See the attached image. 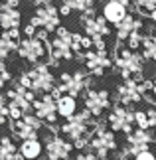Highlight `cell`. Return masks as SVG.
Returning <instances> with one entry per match:
<instances>
[{"mask_svg": "<svg viewBox=\"0 0 156 160\" xmlns=\"http://www.w3.org/2000/svg\"><path fill=\"white\" fill-rule=\"evenodd\" d=\"M95 122H97L95 117L87 109H83L77 115H73L71 119L63 121V125L58 128V134H61L65 140H69L77 150H85V148H89Z\"/></svg>", "mask_w": 156, "mask_h": 160, "instance_id": "1", "label": "cell"}, {"mask_svg": "<svg viewBox=\"0 0 156 160\" xmlns=\"http://www.w3.org/2000/svg\"><path fill=\"white\" fill-rule=\"evenodd\" d=\"M18 83H20L22 87L34 91V93H42V95L52 93V91L58 87L55 77H53L52 69H49V63H40V65L32 67L30 71L22 73L20 79H18Z\"/></svg>", "mask_w": 156, "mask_h": 160, "instance_id": "2", "label": "cell"}, {"mask_svg": "<svg viewBox=\"0 0 156 160\" xmlns=\"http://www.w3.org/2000/svg\"><path fill=\"white\" fill-rule=\"evenodd\" d=\"M115 65L121 69L124 79H134V81H144L142 79V65H144V58L127 46H118L115 52Z\"/></svg>", "mask_w": 156, "mask_h": 160, "instance_id": "3", "label": "cell"}, {"mask_svg": "<svg viewBox=\"0 0 156 160\" xmlns=\"http://www.w3.org/2000/svg\"><path fill=\"white\" fill-rule=\"evenodd\" d=\"M89 150L95 154L99 160H107L109 154L113 150H117V138L115 132L107 128V125L101 121L95 122V128H93V137L89 142Z\"/></svg>", "mask_w": 156, "mask_h": 160, "instance_id": "4", "label": "cell"}, {"mask_svg": "<svg viewBox=\"0 0 156 160\" xmlns=\"http://www.w3.org/2000/svg\"><path fill=\"white\" fill-rule=\"evenodd\" d=\"M73 52V32L67 28H59L55 32V38L49 42V67H58L59 59H71Z\"/></svg>", "mask_w": 156, "mask_h": 160, "instance_id": "5", "label": "cell"}, {"mask_svg": "<svg viewBox=\"0 0 156 160\" xmlns=\"http://www.w3.org/2000/svg\"><path fill=\"white\" fill-rule=\"evenodd\" d=\"M152 85L154 81H134V79H124L123 85H118V103L124 107H130V105H136V103L142 101V95L152 91Z\"/></svg>", "mask_w": 156, "mask_h": 160, "instance_id": "6", "label": "cell"}, {"mask_svg": "<svg viewBox=\"0 0 156 160\" xmlns=\"http://www.w3.org/2000/svg\"><path fill=\"white\" fill-rule=\"evenodd\" d=\"M30 24L36 26V28L46 30V32H53V30L58 32L61 28L59 26V10L55 8L49 0H42L38 4V8H36L34 18L30 20Z\"/></svg>", "mask_w": 156, "mask_h": 160, "instance_id": "7", "label": "cell"}, {"mask_svg": "<svg viewBox=\"0 0 156 160\" xmlns=\"http://www.w3.org/2000/svg\"><path fill=\"white\" fill-rule=\"evenodd\" d=\"M83 22V28L89 38H93V44H95V50L103 52L105 50V36H109V22L105 20L103 16H97V14H85L81 18Z\"/></svg>", "mask_w": 156, "mask_h": 160, "instance_id": "8", "label": "cell"}, {"mask_svg": "<svg viewBox=\"0 0 156 160\" xmlns=\"http://www.w3.org/2000/svg\"><path fill=\"white\" fill-rule=\"evenodd\" d=\"M107 125L111 127L113 132H124L128 137L134 131V111H130L124 105H117L111 109V113L107 115Z\"/></svg>", "mask_w": 156, "mask_h": 160, "instance_id": "9", "label": "cell"}, {"mask_svg": "<svg viewBox=\"0 0 156 160\" xmlns=\"http://www.w3.org/2000/svg\"><path fill=\"white\" fill-rule=\"evenodd\" d=\"M89 85V77H87L85 71H63L59 75V85L58 87L63 91L65 95H71V97H77L79 93H83Z\"/></svg>", "mask_w": 156, "mask_h": 160, "instance_id": "10", "label": "cell"}, {"mask_svg": "<svg viewBox=\"0 0 156 160\" xmlns=\"http://www.w3.org/2000/svg\"><path fill=\"white\" fill-rule=\"evenodd\" d=\"M18 53H20L22 59L30 61V63H38L42 58L49 55V42L40 40L38 36L36 38H24L20 48H18Z\"/></svg>", "mask_w": 156, "mask_h": 160, "instance_id": "11", "label": "cell"}, {"mask_svg": "<svg viewBox=\"0 0 156 160\" xmlns=\"http://www.w3.org/2000/svg\"><path fill=\"white\" fill-rule=\"evenodd\" d=\"M34 115L38 117L42 122L53 127L55 122H58V117H59V113H58V99H55L52 93L42 95L40 99L34 101Z\"/></svg>", "mask_w": 156, "mask_h": 160, "instance_id": "12", "label": "cell"}, {"mask_svg": "<svg viewBox=\"0 0 156 160\" xmlns=\"http://www.w3.org/2000/svg\"><path fill=\"white\" fill-rule=\"evenodd\" d=\"M154 140L156 138H154V134L150 131L134 128V131L127 137V146H124L123 154H127L130 158V156H136V154H140V152H144V150H150L148 146H150Z\"/></svg>", "mask_w": 156, "mask_h": 160, "instance_id": "13", "label": "cell"}, {"mask_svg": "<svg viewBox=\"0 0 156 160\" xmlns=\"http://www.w3.org/2000/svg\"><path fill=\"white\" fill-rule=\"evenodd\" d=\"M43 122L38 119L36 115L28 113L24 115L20 121H14L12 122V134L16 138H22V140H30V138H38V132L42 128Z\"/></svg>", "mask_w": 156, "mask_h": 160, "instance_id": "14", "label": "cell"}, {"mask_svg": "<svg viewBox=\"0 0 156 160\" xmlns=\"http://www.w3.org/2000/svg\"><path fill=\"white\" fill-rule=\"evenodd\" d=\"M6 99H8L10 105L18 107L20 111H24V113H30V111H34V101H36V93L34 91H30L26 87H22L20 83H16L12 89L6 91Z\"/></svg>", "mask_w": 156, "mask_h": 160, "instance_id": "15", "label": "cell"}, {"mask_svg": "<svg viewBox=\"0 0 156 160\" xmlns=\"http://www.w3.org/2000/svg\"><path fill=\"white\" fill-rule=\"evenodd\" d=\"M111 107V95L107 89H87L85 93V109L95 117H101Z\"/></svg>", "mask_w": 156, "mask_h": 160, "instance_id": "16", "label": "cell"}, {"mask_svg": "<svg viewBox=\"0 0 156 160\" xmlns=\"http://www.w3.org/2000/svg\"><path fill=\"white\" fill-rule=\"evenodd\" d=\"M75 148L69 140H65L61 134L53 132L49 138H46V154L48 160H69L71 150Z\"/></svg>", "mask_w": 156, "mask_h": 160, "instance_id": "17", "label": "cell"}, {"mask_svg": "<svg viewBox=\"0 0 156 160\" xmlns=\"http://www.w3.org/2000/svg\"><path fill=\"white\" fill-rule=\"evenodd\" d=\"M83 61H85V67L89 69V73L93 75H103L105 69H109L111 65H113V59L107 55V50L99 52V50H91L83 55Z\"/></svg>", "mask_w": 156, "mask_h": 160, "instance_id": "18", "label": "cell"}, {"mask_svg": "<svg viewBox=\"0 0 156 160\" xmlns=\"http://www.w3.org/2000/svg\"><path fill=\"white\" fill-rule=\"evenodd\" d=\"M127 4L124 2H118V0H107L103 6V18L111 24L118 26L124 18H127Z\"/></svg>", "mask_w": 156, "mask_h": 160, "instance_id": "19", "label": "cell"}, {"mask_svg": "<svg viewBox=\"0 0 156 160\" xmlns=\"http://www.w3.org/2000/svg\"><path fill=\"white\" fill-rule=\"evenodd\" d=\"M20 44H22L20 32L18 30H6L2 38H0V55H2V59H6L12 52H16Z\"/></svg>", "mask_w": 156, "mask_h": 160, "instance_id": "20", "label": "cell"}, {"mask_svg": "<svg viewBox=\"0 0 156 160\" xmlns=\"http://www.w3.org/2000/svg\"><path fill=\"white\" fill-rule=\"evenodd\" d=\"M140 28H142V22H140L136 16L128 14V16L117 26V36H118V40H121V42H127L134 32H140Z\"/></svg>", "mask_w": 156, "mask_h": 160, "instance_id": "21", "label": "cell"}, {"mask_svg": "<svg viewBox=\"0 0 156 160\" xmlns=\"http://www.w3.org/2000/svg\"><path fill=\"white\" fill-rule=\"evenodd\" d=\"M20 10L18 8H10V6H2L0 8V24H2L4 32L6 30H18L20 26Z\"/></svg>", "mask_w": 156, "mask_h": 160, "instance_id": "22", "label": "cell"}, {"mask_svg": "<svg viewBox=\"0 0 156 160\" xmlns=\"http://www.w3.org/2000/svg\"><path fill=\"white\" fill-rule=\"evenodd\" d=\"M18 148H20V154L26 160H38L43 152V144L38 138H30V140H22V144Z\"/></svg>", "mask_w": 156, "mask_h": 160, "instance_id": "23", "label": "cell"}, {"mask_svg": "<svg viewBox=\"0 0 156 160\" xmlns=\"http://www.w3.org/2000/svg\"><path fill=\"white\" fill-rule=\"evenodd\" d=\"M58 113L59 117H63V119H71L73 115H77V101H75V97H71V95H63V97H59L58 99Z\"/></svg>", "mask_w": 156, "mask_h": 160, "instance_id": "24", "label": "cell"}, {"mask_svg": "<svg viewBox=\"0 0 156 160\" xmlns=\"http://www.w3.org/2000/svg\"><path fill=\"white\" fill-rule=\"evenodd\" d=\"M18 154H20V148H16L14 140L10 137H4L0 144V160H14Z\"/></svg>", "mask_w": 156, "mask_h": 160, "instance_id": "25", "label": "cell"}, {"mask_svg": "<svg viewBox=\"0 0 156 160\" xmlns=\"http://www.w3.org/2000/svg\"><path fill=\"white\" fill-rule=\"evenodd\" d=\"M71 10H79L81 14H95V0H63Z\"/></svg>", "mask_w": 156, "mask_h": 160, "instance_id": "26", "label": "cell"}, {"mask_svg": "<svg viewBox=\"0 0 156 160\" xmlns=\"http://www.w3.org/2000/svg\"><path fill=\"white\" fill-rule=\"evenodd\" d=\"M142 58L156 61V36L154 34L144 36V42H142Z\"/></svg>", "mask_w": 156, "mask_h": 160, "instance_id": "27", "label": "cell"}, {"mask_svg": "<svg viewBox=\"0 0 156 160\" xmlns=\"http://www.w3.org/2000/svg\"><path fill=\"white\" fill-rule=\"evenodd\" d=\"M134 122H136V128L148 131V128H150V119H148V111H134Z\"/></svg>", "mask_w": 156, "mask_h": 160, "instance_id": "28", "label": "cell"}, {"mask_svg": "<svg viewBox=\"0 0 156 160\" xmlns=\"http://www.w3.org/2000/svg\"><path fill=\"white\" fill-rule=\"evenodd\" d=\"M136 8L142 14L150 16L152 12H156V0H136Z\"/></svg>", "mask_w": 156, "mask_h": 160, "instance_id": "29", "label": "cell"}, {"mask_svg": "<svg viewBox=\"0 0 156 160\" xmlns=\"http://www.w3.org/2000/svg\"><path fill=\"white\" fill-rule=\"evenodd\" d=\"M142 42H144V36H142L140 32H134L127 40V48H128V50H133V52H136L138 48H142Z\"/></svg>", "mask_w": 156, "mask_h": 160, "instance_id": "30", "label": "cell"}, {"mask_svg": "<svg viewBox=\"0 0 156 160\" xmlns=\"http://www.w3.org/2000/svg\"><path fill=\"white\" fill-rule=\"evenodd\" d=\"M75 160H99L95 154H93V152L89 150V148H87V150H81L79 152V154L75 156Z\"/></svg>", "mask_w": 156, "mask_h": 160, "instance_id": "31", "label": "cell"}, {"mask_svg": "<svg viewBox=\"0 0 156 160\" xmlns=\"http://www.w3.org/2000/svg\"><path fill=\"white\" fill-rule=\"evenodd\" d=\"M0 73H2L0 83H2V85H8V81H10V71H8V67H6L4 61H2V65H0Z\"/></svg>", "mask_w": 156, "mask_h": 160, "instance_id": "32", "label": "cell"}, {"mask_svg": "<svg viewBox=\"0 0 156 160\" xmlns=\"http://www.w3.org/2000/svg\"><path fill=\"white\" fill-rule=\"evenodd\" d=\"M134 160H156V154L152 150H144V152H140V154H136Z\"/></svg>", "mask_w": 156, "mask_h": 160, "instance_id": "33", "label": "cell"}, {"mask_svg": "<svg viewBox=\"0 0 156 160\" xmlns=\"http://www.w3.org/2000/svg\"><path fill=\"white\" fill-rule=\"evenodd\" d=\"M24 34H26V38H36V26H32V24H28L26 28H24Z\"/></svg>", "mask_w": 156, "mask_h": 160, "instance_id": "34", "label": "cell"}, {"mask_svg": "<svg viewBox=\"0 0 156 160\" xmlns=\"http://www.w3.org/2000/svg\"><path fill=\"white\" fill-rule=\"evenodd\" d=\"M148 119H150V127L156 128V107H152L150 111H148Z\"/></svg>", "mask_w": 156, "mask_h": 160, "instance_id": "35", "label": "cell"}, {"mask_svg": "<svg viewBox=\"0 0 156 160\" xmlns=\"http://www.w3.org/2000/svg\"><path fill=\"white\" fill-rule=\"evenodd\" d=\"M59 14H61V16H69V14H71V8L63 2V4H61V8H59Z\"/></svg>", "mask_w": 156, "mask_h": 160, "instance_id": "36", "label": "cell"}, {"mask_svg": "<svg viewBox=\"0 0 156 160\" xmlns=\"http://www.w3.org/2000/svg\"><path fill=\"white\" fill-rule=\"evenodd\" d=\"M115 160H130V158H128V156H127V154H121V156H117V158H115Z\"/></svg>", "mask_w": 156, "mask_h": 160, "instance_id": "37", "label": "cell"}, {"mask_svg": "<svg viewBox=\"0 0 156 160\" xmlns=\"http://www.w3.org/2000/svg\"><path fill=\"white\" fill-rule=\"evenodd\" d=\"M150 93H152V95L156 97V79H154V85H152V91H150Z\"/></svg>", "mask_w": 156, "mask_h": 160, "instance_id": "38", "label": "cell"}, {"mask_svg": "<svg viewBox=\"0 0 156 160\" xmlns=\"http://www.w3.org/2000/svg\"><path fill=\"white\" fill-rule=\"evenodd\" d=\"M118 2H124V4H128V2H133V0H118Z\"/></svg>", "mask_w": 156, "mask_h": 160, "instance_id": "39", "label": "cell"}, {"mask_svg": "<svg viewBox=\"0 0 156 160\" xmlns=\"http://www.w3.org/2000/svg\"><path fill=\"white\" fill-rule=\"evenodd\" d=\"M28 2H38V4H40V2H42V0H28Z\"/></svg>", "mask_w": 156, "mask_h": 160, "instance_id": "40", "label": "cell"}]
</instances>
